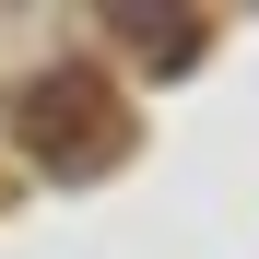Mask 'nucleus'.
<instances>
[{"mask_svg": "<svg viewBox=\"0 0 259 259\" xmlns=\"http://www.w3.org/2000/svg\"><path fill=\"white\" fill-rule=\"evenodd\" d=\"M24 142H35L48 177H106V165L130 153V106L95 71H35L24 82Z\"/></svg>", "mask_w": 259, "mask_h": 259, "instance_id": "nucleus-1", "label": "nucleus"}]
</instances>
